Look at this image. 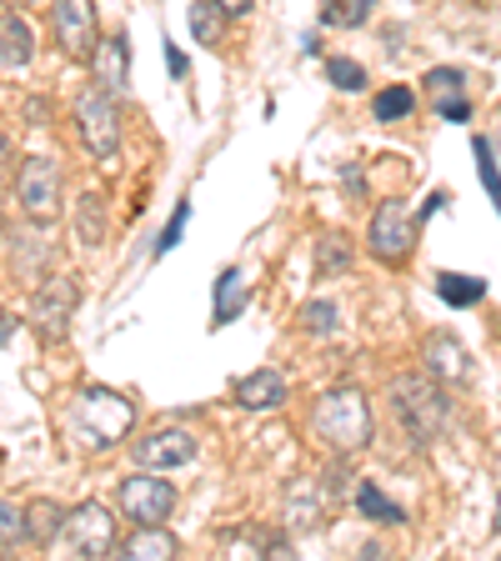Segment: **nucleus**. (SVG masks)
<instances>
[{
  "label": "nucleus",
  "instance_id": "c85d7f7f",
  "mask_svg": "<svg viewBox=\"0 0 501 561\" xmlns=\"http://www.w3.org/2000/svg\"><path fill=\"white\" fill-rule=\"evenodd\" d=\"M226 551H276L281 541L271 531H257V526H246V531H226Z\"/></svg>",
  "mask_w": 501,
  "mask_h": 561
},
{
  "label": "nucleus",
  "instance_id": "e433bc0d",
  "mask_svg": "<svg viewBox=\"0 0 501 561\" xmlns=\"http://www.w3.org/2000/svg\"><path fill=\"white\" fill-rule=\"evenodd\" d=\"M491 531H501V496H497V516H491Z\"/></svg>",
  "mask_w": 501,
  "mask_h": 561
},
{
  "label": "nucleus",
  "instance_id": "4c0bfd02",
  "mask_svg": "<svg viewBox=\"0 0 501 561\" xmlns=\"http://www.w3.org/2000/svg\"><path fill=\"white\" fill-rule=\"evenodd\" d=\"M5 5H31V0H5Z\"/></svg>",
  "mask_w": 501,
  "mask_h": 561
},
{
  "label": "nucleus",
  "instance_id": "7ed1b4c3",
  "mask_svg": "<svg viewBox=\"0 0 501 561\" xmlns=\"http://www.w3.org/2000/svg\"><path fill=\"white\" fill-rule=\"evenodd\" d=\"M446 381H432V376H401L391 386V407H397V421L407 426L417 442H432L436 432L446 426Z\"/></svg>",
  "mask_w": 501,
  "mask_h": 561
},
{
  "label": "nucleus",
  "instance_id": "7c9ffc66",
  "mask_svg": "<svg viewBox=\"0 0 501 561\" xmlns=\"http://www.w3.org/2000/svg\"><path fill=\"white\" fill-rule=\"evenodd\" d=\"M186 221H191V201H175V210H171V221H166V231L156 236V256H166V251H171V245L181 241Z\"/></svg>",
  "mask_w": 501,
  "mask_h": 561
},
{
  "label": "nucleus",
  "instance_id": "4be33fe9",
  "mask_svg": "<svg viewBox=\"0 0 501 561\" xmlns=\"http://www.w3.org/2000/svg\"><path fill=\"white\" fill-rule=\"evenodd\" d=\"M25 531H31V541H41V547H46V541H56L60 531H66V512H60L56 502H46V496H41V502H31V512H25Z\"/></svg>",
  "mask_w": 501,
  "mask_h": 561
},
{
  "label": "nucleus",
  "instance_id": "f3484780",
  "mask_svg": "<svg viewBox=\"0 0 501 561\" xmlns=\"http://www.w3.org/2000/svg\"><path fill=\"white\" fill-rule=\"evenodd\" d=\"M351 261H356V245H351V236L341 231H327V236H316V276H346Z\"/></svg>",
  "mask_w": 501,
  "mask_h": 561
},
{
  "label": "nucleus",
  "instance_id": "0eeeda50",
  "mask_svg": "<svg viewBox=\"0 0 501 561\" xmlns=\"http://www.w3.org/2000/svg\"><path fill=\"white\" fill-rule=\"evenodd\" d=\"M50 25H56V46L66 56H91L101 31H95V0H50Z\"/></svg>",
  "mask_w": 501,
  "mask_h": 561
},
{
  "label": "nucleus",
  "instance_id": "f8f14e48",
  "mask_svg": "<svg viewBox=\"0 0 501 561\" xmlns=\"http://www.w3.org/2000/svg\"><path fill=\"white\" fill-rule=\"evenodd\" d=\"M91 70H95V85H105L111 95H121L126 91V81H130V41L126 35H101L95 41V50H91Z\"/></svg>",
  "mask_w": 501,
  "mask_h": 561
},
{
  "label": "nucleus",
  "instance_id": "c9c22d12",
  "mask_svg": "<svg viewBox=\"0 0 501 561\" xmlns=\"http://www.w3.org/2000/svg\"><path fill=\"white\" fill-rule=\"evenodd\" d=\"M11 331H15V316L0 311V341H11Z\"/></svg>",
  "mask_w": 501,
  "mask_h": 561
},
{
  "label": "nucleus",
  "instance_id": "aec40b11",
  "mask_svg": "<svg viewBox=\"0 0 501 561\" xmlns=\"http://www.w3.org/2000/svg\"><path fill=\"white\" fill-rule=\"evenodd\" d=\"M356 512L366 516V522H376V526H397V522H407V512H401L391 496H386L376 481H362L356 486Z\"/></svg>",
  "mask_w": 501,
  "mask_h": 561
},
{
  "label": "nucleus",
  "instance_id": "9b49d317",
  "mask_svg": "<svg viewBox=\"0 0 501 561\" xmlns=\"http://www.w3.org/2000/svg\"><path fill=\"white\" fill-rule=\"evenodd\" d=\"M136 456H140V467H161V471L186 467V461H196V436L181 432V426H161V432L140 436Z\"/></svg>",
  "mask_w": 501,
  "mask_h": 561
},
{
  "label": "nucleus",
  "instance_id": "423d86ee",
  "mask_svg": "<svg viewBox=\"0 0 501 561\" xmlns=\"http://www.w3.org/2000/svg\"><path fill=\"white\" fill-rule=\"evenodd\" d=\"M76 126H81V140L91 146V156L121 151V105L105 85L81 91V101H76Z\"/></svg>",
  "mask_w": 501,
  "mask_h": 561
},
{
  "label": "nucleus",
  "instance_id": "412c9836",
  "mask_svg": "<svg viewBox=\"0 0 501 561\" xmlns=\"http://www.w3.org/2000/svg\"><path fill=\"white\" fill-rule=\"evenodd\" d=\"M246 306V280H241V266H226L216 276V327H231L236 316Z\"/></svg>",
  "mask_w": 501,
  "mask_h": 561
},
{
  "label": "nucleus",
  "instance_id": "ddd939ff",
  "mask_svg": "<svg viewBox=\"0 0 501 561\" xmlns=\"http://www.w3.org/2000/svg\"><path fill=\"white\" fill-rule=\"evenodd\" d=\"M421 356H426V366H432L442 381H467V376H471L467 346H462L456 336H446V331H432V336L421 341Z\"/></svg>",
  "mask_w": 501,
  "mask_h": 561
},
{
  "label": "nucleus",
  "instance_id": "dca6fc26",
  "mask_svg": "<svg viewBox=\"0 0 501 561\" xmlns=\"http://www.w3.org/2000/svg\"><path fill=\"white\" fill-rule=\"evenodd\" d=\"M35 56V35L21 15H0V70H25Z\"/></svg>",
  "mask_w": 501,
  "mask_h": 561
},
{
  "label": "nucleus",
  "instance_id": "72a5a7b5",
  "mask_svg": "<svg viewBox=\"0 0 501 561\" xmlns=\"http://www.w3.org/2000/svg\"><path fill=\"white\" fill-rule=\"evenodd\" d=\"M216 5H221L226 15H251L257 11V0H216Z\"/></svg>",
  "mask_w": 501,
  "mask_h": 561
},
{
  "label": "nucleus",
  "instance_id": "f03ea898",
  "mask_svg": "<svg viewBox=\"0 0 501 561\" xmlns=\"http://www.w3.org/2000/svg\"><path fill=\"white\" fill-rule=\"evenodd\" d=\"M311 432L321 436L331 451H362V446L372 442V407H366L362 391L341 386V391H331V397L316 401Z\"/></svg>",
  "mask_w": 501,
  "mask_h": 561
},
{
  "label": "nucleus",
  "instance_id": "f257e3e1",
  "mask_svg": "<svg viewBox=\"0 0 501 561\" xmlns=\"http://www.w3.org/2000/svg\"><path fill=\"white\" fill-rule=\"evenodd\" d=\"M66 426H70V442L86 446V451H111L121 446V436L136 426V407L130 397L111 391V386H81L66 407Z\"/></svg>",
  "mask_w": 501,
  "mask_h": 561
},
{
  "label": "nucleus",
  "instance_id": "6ab92c4d",
  "mask_svg": "<svg viewBox=\"0 0 501 561\" xmlns=\"http://www.w3.org/2000/svg\"><path fill=\"white\" fill-rule=\"evenodd\" d=\"M126 557H136V561H166V557H175V537L166 531L161 522L156 526H140L136 537H126Z\"/></svg>",
  "mask_w": 501,
  "mask_h": 561
},
{
  "label": "nucleus",
  "instance_id": "39448f33",
  "mask_svg": "<svg viewBox=\"0 0 501 561\" xmlns=\"http://www.w3.org/2000/svg\"><path fill=\"white\" fill-rule=\"evenodd\" d=\"M417 226L421 221L401 201H382L372 226H366V251H372L376 261H386V266H401V261L411 256V245H417Z\"/></svg>",
  "mask_w": 501,
  "mask_h": 561
},
{
  "label": "nucleus",
  "instance_id": "b1692460",
  "mask_svg": "<svg viewBox=\"0 0 501 561\" xmlns=\"http://www.w3.org/2000/svg\"><path fill=\"white\" fill-rule=\"evenodd\" d=\"M471 156H477V175H481V186H487L491 206H497V216H501V171H497V146H491L487 136H477V140H471Z\"/></svg>",
  "mask_w": 501,
  "mask_h": 561
},
{
  "label": "nucleus",
  "instance_id": "c756f323",
  "mask_svg": "<svg viewBox=\"0 0 501 561\" xmlns=\"http://www.w3.org/2000/svg\"><path fill=\"white\" fill-rule=\"evenodd\" d=\"M301 327L311 331V336H331V331H337V306H331V301H311L301 311Z\"/></svg>",
  "mask_w": 501,
  "mask_h": 561
},
{
  "label": "nucleus",
  "instance_id": "2eb2a0df",
  "mask_svg": "<svg viewBox=\"0 0 501 561\" xmlns=\"http://www.w3.org/2000/svg\"><path fill=\"white\" fill-rule=\"evenodd\" d=\"M236 401H241L246 411H271V407H281L286 401V376L281 371H251V376H241L236 381Z\"/></svg>",
  "mask_w": 501,
  "mask_h": 561
},
{
  "label": "nucleus",
  "instance_id": "1a4fd4ad",
  "mask_svg": "<svg viewBox=\"0 0 501 561\" xmlns=\"http://www.w3.org/2000/svg\"><path fill=\"white\" fill-rule=\"evenodd\" d=\"M70 316H76V280L70 276L41 280V286H35V306H31L35 331L46 341H60L70 331Z\"/></svg>",
  "mask_w": 501,
  "mask_h": 561
},
{
  "label": "nucleus",
  "instance_id": "a878e982",
  "mask_svg": "<svg viewBox=\"0 0 501 561\" xmlns=\"http://www.w3.org/2000/svg\"><path fill=\"white\" fill-rule=\"evenodd\" d=\"M411 105H417V95H411L407 85H386V91H376V101H372V116L391 126V121L411 116Z\"/></svg>",
  "mask_w": 501,
  "mask_h": 561
},
{
  "label": "nucleus",
  "instance_id": "20e7f679",
  "mask_svg": "<svg viewBox=\"0 0 501 561\" xmlns=\"http://www.w3.org/2000/svg\"><path fill=\"white\" fill-rule=\"evenodd\" d=\"M15 201L31 221L50 226L60 216V165L50 156H25L15 171Z\"/></svg>",
  "mask_w": 501,
  "mask_h": 561
},
{
  "label": "nucleus",
  "instance_id": "6e6552de",
  "mask_svg": "<svg viewBox=\"0 0 501 561\" xmlns=\"http://www.w3.org/2000/svg\"><path fill=\"white\" fill-rule=\"evenodd\" d=\"M121 512L136 526H156L175 512V486L166 477H126L121 481Z\"/></svg>",
  "mask_w": 501,
  "mask_h": 561
},
{
  "label": "nucleus",
  "instance_id": "393cba45",
  "mask_svg": "<svg viewBox=\"0 0 501 561\" xmlns=\"http://www.w3.org/2000/svg\"><path fill=\"white\" fill-rule=\"evenodd\" d=\"M221 31H226V11L216 5V0H196L191 5V35L196 41H206V46H216L221 41Z\"/></svg>",
  "mask_w": 501,
  "mask_h": 561
},
{
  "label": "nucleus",
  "instance_id": "4468645a",
  "mask_svg": "<svg viewBox=\"0 0 501 561\" xmlns=\"http://www.w3.org/2000/svg\"><path fill=\"white\" fill-rule=\"evenodd\" d=\"M426 91H432V101H436V111H442L446 121H471V101L462 95V70L456 66H436L432 76H426Z\"/></svg>",
  "mask_w": 501,
  "mask_h": 561
},
{
  "label": "nucleus",
  "instance_id": "bb28decb",
  "mask_svg": "<svg viewBox=\"0 0 501 561\" xmlns=\"http://www.w3.org/2000/svg\"><path fill=\"white\" fill-rule=\"evenodd\" d=\"M76 236L86 245H101L105 241V206L101 196H81V210H76Z\"/></svg>",
  "mask_w": 501,
  "mask_h": 561
},
{
  "label": "nucleus",
  "instance_id": "5701e85b",
  "mask_svg": "<svg viewBox=\"0 0 501 561\" xmlns=\"http://www.w3.org/2000/svg\"><path fill=\"white\" fill-rule=\"evenodd\" d=\"M372 11H376V0H327V5H321V25H331V31H356Z\"/></svg>",
  "mask_w": 501,
  "mask_h": 561
},
{
  "label": "nucleus",
  "instance_id": "cd10ccee",
  "mask_svg": "<svg viewBox=\"0 0 501 561\" xmlns=\"http://www.w3.org/2000/svg\"><path fill=\"white\" fill-rule=\"evenodd\" d=\"M327 76H331V85H337V91H362V85H366V70L356 66V60H346V56H331L327 60Z\"/></svg>",
  "mask_w": 501,
  "mask_h": 561
},
{
  "label": "nucleus",
  "instance_id": "473e14b6",
  "mask_svg": "<svg viewBox=\"0 0 501 561\" xmlns=\"http://www.w3.org/2000/svg\"><path fill=\"white\" fill-rule=\"evenodd\" d=\"M166 66H171V76H175V81H181V76H186V70H191L186 50H175V46H166Z\"/></svg>",
  "mask_w": 501,
  "mask_h": 561
},
{
  "label": "nucleus",
  "instance_id": "a211bd4d",
  "mask_svg": "<svg viewBox=\"0 0 501 561\" xmlns=\"http://www.w3.org/2000/svg\"><path fill=\"white\" fill-rule=\"evenodd\" d=\"M436 296H442L446 306H456V311H467V306H477L481 296H487V280L467 276V271H442V276H436Z\"/></svg>",
  "mask_w": 501,
  "mask_h": 561
},
{
  "label": "nucleus",
  "instance_id": "9d476101",
  "mask_svg": "<svg viewBox=\"0 0 501 561\" xmlns=\"http://www.w3.org/2000/svg\"><path fill=\"white\" fill-rule=\"evenodd\" d=\"M66 541L76 557H105L116 547V522L101 502H81L76 512H66Z\"/></svg>",
  "mask_w": 501,
  "mask_h": 561
},
{
  "label": "nucleus",
  "instance_id": "2f4dec72",
  "mask_svg": "<svg viewBox=\"0 0 501 561\" xmlns=\"http://www.w3.org/2000/svg\"><path fill=\"white\" fill-rule=\"evenodd\" d=\"M21 537H31V531H25V516L15 512L11 502H0V547H15Z\"/></svg>",
  "mask_w": 501,
  "mask_h": 561
},
{
  "label": "nucleus",
  "instance_id": "f704fd0d",
  "mask_svg": "<svg viewBox=\"0 0 501 561\" xmlns=\"http://www.w3.org/2000/svg\"><path fill=\"white\" fill-rule=\"evenodd\" d=\"M11 175V136H0V181Z\"/></svg>",
  "mask_w": 501,
  "mask_h": 561
},
{
  "label": "nucleus",
  "instance_id": "58836bf2",
  "mask_svg": "<svg viewBox=\"0 0 501 561\" xmlns=\"http://www.w3.org/2000/svg\"><path fill=\"white\" fill-rule=\"evenodd\" d=\"M497 151H501V126H497Z\"/></svg>",
  "mask_w": 501,
  "mask_h": 561
}]
</instances>
